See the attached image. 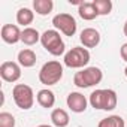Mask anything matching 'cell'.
<instances>
[{
    "mask_svg": "<svg viewBox=\"0 0 127 127\" xmlns=\"http://www.w3.org/2000/svg\"><path fill=\"white\" fill-rule=\"evenodd\" d=\"M21 33L23 32L18 29V26H15V24H5L2 27V33L0 34H2V39L6 43L14 45V43L21 40Z\"/></svg>",
    "mask_w": 127,
    "mask_h": 127,
    "instance_id": "11",
    "label": "cell"
},
{
    "mask_svg": "<svg viewBox=\"0 0 127 127\" xmlns=\"http://www.w3.org/2000/svg\"><path fill=\"white\" fill-rule=\"evenodd\" d=\"M79 40H81V43L84 45V48H96V46L100 43V33H99L96 29H93V27L84 29V30L81 32Z\"/></svg>",
    "mask_w": 127,
    "mask_h": 127,
    "instance_id": "10",
    "label": "cell"
},
{
    "mask_svg": "<svg viewBox=\"0 0 127 127\" xmlns=\"http://www.w3.org/2000/svg\"><path fill=\"white\" fill-rule=\"evenodd\" d=\"M37 127H52V126H48V124H40V126H37Z\"/></svg>",
    "mask_w": 127,
    "mask_h": 127,
    "instance_id": "24",
    "label": "cell"
},
{
    "mask_svg": "<svg viewBox=\"0 0 127 127\" xmlns=\"http://www.w3.org/2000/svg\"><path fill=\"white\" fill-rule=\"evenodd\" d=\"M63 78V66L61 63L57 60H51L40 67L39 70V81L43 85H55L57 82H60V79Z\"/></svg>",
    "mask_w": 127,
    "mask_h": 127,
    "instance_id": "3",
    "label": "cell"
},
{
    "mask_svg": "<svg viewBox=\"0 0 127 127\" xmlns=\"http://www.w3.org/2000/svg\"><path fill=\"white\" fill-rule=\"evenodd\" d=\"M40 43L51 55H55V57L63 55L66 49L64 42L60 36V32L57 30H45L40 36Z\"/></svg>",
    "mask_w": 127,
    "mask_h": 127,
    "instance_id": "4",
    "label": "cell"
},
{
    "mask_svg": "<svg viewBox=\"0 0 127 127\" xmlns=\"http://www.w3.org/2000/svg\"><path fill=\"white\" fill-rule=\"evenodd\" d=\"M18 64L23 67H33L36 64V54L34 51L26 48L18 52Z\"/></svg>",
    "mask_w": 127,
    "mask_h": 127,
    "instance_id": "14",
    "label": "cell"
},
{
    "mask_svg": "<svg viewBox=\"0 0 127 127\" xmlns=\"http://www.w3.org/2000/svg\"><path fill=\"white\" fill-rule=\"evenodd\" d=\"M52 26L55 27L57 32L63 33L64 36H73L76 33V20L70 15V14H57L52 18Z\"/></svg>",
    "mask_w": 127,
    "mask_h": 127,
    "instance_id": "7",
    "label": "cell"
},
{
    "mask_svg": "<svg viewBox=\"0 0 127 127\" xmlns=\"http://www.w3.org/2000/svg\"><path fill=\"white\" fill-rule=\"evenodd\" d=\"M0 127H15V118L9 112L0 114Z\"/></svg>",
    "mask_w": 127,
    "mask_h": 127,
    "instance_id": "21",
    "label": "cell"
},
{
    "mask_svg": "<svg viewBox=\"0 0 127 127\" xmlns=\"http://www.w3.org/2000/svg\"><path fill=\"white\" fill-rule=\"evenodd\" d=\"M64 64L70 69H85L90 61V52L84 46H73L64 54Z\"/></svg>",
    "mask_w": 127,
    "mask_h": 127,
    "instance_id": "5",
    "label": "cell"
},
{
    "mask_svg": "<svg viewBox=\"0 0 127 127\" xmlns=\"http://www.w3.org/2000/svg\"><path fill=\"white\" fill-rule=\"evenodd\" d=\"M97 127H126V123L120 115H111L100 120Z\"/></svg>",
    "mask_w": 127,
    "mask_h": 127,
    "instance_id": "19",
    "label": "cell"
},
{
    "mask_svg": "<svg viewBox=\"0 0 127 127\" xmlns=\"http://www.w3.org/2000/svg\"><path fill=\"white\" fill-rule=\"evenodd\" d=\"M78 14H79V17H81L82 20H85V21H93L94 18L99 17L97 12H96V9H94L93 2H91V3H90V2H82V3L78 6Z\"/></svg>",
    "mask_w": 127,
    "mask_h": 127,
    "instance_id": "15",
    "label": "cell"
},
{
    "mask_svg": "<svg viewBox=\"0 0 127 127\" xmlns=\"http://www.w3.org/2000/svg\"><path fill=\"white\" fill-rule=\"evenodd\" d=\"M69 114L64 111V109H61V108H57L51 112V123L55 126V127H67L69 126Z\"/></svg>",
    "mask_w": 127,
    "mask_h": 127,
    "instance_id": "13",
    "label": "cell"
},
{
    "mask_svg": "<svg viewBox=\"0 0 127 127\" xmlns=\"http://www.w3.org/2000/svg\"><path fill=\"white\" fill-rule=\"evenodd\" d=\"M12 97L15 105L20 109H30L34 103V93L32 90V87L26 85V84H17L12 90Z\"/></svg>",
    "mask_w": 127,
    "mask_h": 127,
    "instance_id": "6",
    "label": "cell"
},
{
    "mask_svg": "<svg viewBox=\"0 0 127 127\" xmlns=\"http://www.w3.org/2000/svg\"><path fill=\"white\" fill-rule=\"evenodd\" d=\"M124 75L127 76V66H126V69H124Z\"/></svg>",
    "mask_w": 127,
    "mask_h": 127,
    "instance_id": "25",
    "label": "cell"
},
{
    "mask_svg": "<svg viewBox=\"0 0 127 127\" xmlns=\"http://www.w3.org/2000/svg\"><path fill=\"white\" fill-rule=\"evenodd\" d=\"M120 54H121V58L127 63V42L121 45V49H120Z\"/></svg>",
    "mask_w": 127,
    "mask_h": 127,
    "instance_id": "22",
    "label": "cell"
},
{
    "mask_svg": "<svg viewBox=\"0 0 127 127\" xmlns=\"http://www.w3.org/2000/svg\"><path fill=\"white\" fill-rule=\"evenodd\" d=\"M33 20H34V12L32 9H29V8L18 9V12H17V23L18 24H21V26L26 27V26L32 24Z\"/></svg>",
    "mask_w": 127,
    "mask_h": 127,
    "instance_id": "18",
    "label": "cell"
},
{
    "mask_svg": "<svg viewBox=\"0 0 127 127\" xmlns=\"http://www.w3.org/2000/svg\"><path fill=\"white\" fill-rule=\"evenodd\" d=\"M102 79H103V72L99 67L91 66V67H85L76 72L73 76V84L79 88H88V87L100 84Z\"/></svg>",
    "mask_w": 127,
    "mask_h": 127,
    "instance_id": "2",
    "label": "cell"
},
{
    "mask_svg": "<svg viewBox=\"0 0 127 127\" xmlns=\"http://www.w3.org/2000/svg\"><path fill=\"white\" fill-rule=\"evenodd\" d=\"M118 97L117 93L111 88H102L96 90L90 94V105L94 109H102V111H112L117 108Z\"/></svg>",
    "mask_w": 127,
    "mask_h": 127,
    "instance_id": "1",
    "label": "cell"
},
{
    "mask_svg": "<svg viewBox=\"0 0 127 127\" xmlns=\"http://www.w3.org/2000/svg\"><path fill=\"white\" fill-rule=\"evenodd\" d=\"M66 103H67V108L75 112V114H81L87 109V105H88V100L84 94L78 93V91H73L67 96L66 99Z\"/></svg>",
    "mask_w": 127,
    "mask_h": 127,
    "instance_id": "9",
    "label": "cell"
},
{
    "mask_svg": "<svg viewBox=\"0 0 127 127\" xmlns=\"http://www.w3.org/2000/svg\"><path fill=\"white\" fill-rule=\"evenodd\" d=\"M52 8H54L52 0H34L33 2V9L37 15H48L51 14Z\"/></svg>",
    "mask_w": 127,
    "mask_h": 127,
    "instance_id": "17",
    "label": "cell"
},
{
    "mask_svg": "<svg viewBox=\"0 0 127 127\" xmlns=\"http://www.w3.org/2000/svg\"><path fill=\"white\" fill-rule=\"evenodd\" d=\"M36 100H37V103H39L42 108L49 109V108H52L54 103H55V96H54V93H52L51 90L43 88V90H39V91H37Z\"/></svg>",
    "mask_w": 127,
    "mask_h": 127,
    "instance_id": "12",
    "label": "cell"
},
{
    "mask_svg": "<svg viewBox=\"0 0 127 127\" xmlns=\"http://www.w3.org/2000/svg\"><path fill=\"white\" fill-rule=\"evenodd\" d=\"M0 76L6 82H17L21 78V66L15 61H5L0 66Z\"/></svg>",
    "mask_w": 127,
    "mask_h": 127,
    "instance_id": "8",
    "label": "cell"
},
{
    "mask_svg": "<svg viewBox=\"0 0 127 127\" xmlns=\"http://www.w3.org/2000/svg\"><path fill=\"white\" fill-rule=\"evenodd\" d=\"M94 9L97 15H109L112 11V2L111 0H94L93 2Z\"/></svg>",
    "mask_w": 127,
    "mask_h": 127,
    "instance_id": "20",
    "label": "cell"
},
{
    "mask_svg": "<svg viewBox=\"0 0 127 127\" xmlns=\"http://www.w3.org/2000/svg\"><path fill=\"white\" fill-rule=\"evenodd\" d=\"M123 32H124V36L127 37V21L124 23V27H123Z\"/></svg>",
    "mask_w": 127,
    "mask_h": 127,
    "instance_id": "23",
    "label": "cell"
},
{
    "mask_svg": "<svg viewBox=\"0 0 127 127\" xmlns=\"http://www.w3.org/2000/svg\"><path fill=\"white\" fill-rule=\"evenodd\" d=\"M40 36H42V34H39V32H37L36 29H33V27H26V29L23 30V33H21V42L26 43V45H29V46H32V45H36V43L40 40Z\"/></svg>",
    "mask_w": 127,
    "mask_h": 127,
    "instance_id": "16",
    "label": "cell"
}]
</instances>
